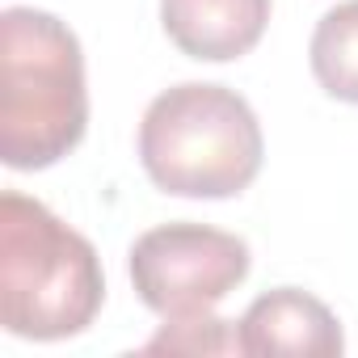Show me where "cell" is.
I'll return each mask as SVG.
<instances>
[{
  "label": "cell",
  "instance_id": "obj_4",
  "mask_svg": "<svg viewBox=\"0 0 358 358\" xmlns=\"http://www.w3.org/2000/svg\"><path fill=\"white\" fill-rule=\"evenodd\" d=\"M127 266L143 308H152L160 320H199L249 278L253 257L232 232L177 220L148 228L131 245Z\"/></svg>",
  "mask_w": 358,
  "mask_h": 358
},
{
  "label": "cell",
  "instance_id": "obj_2",
  "mask_svg": "<svg viewBox=\"0 0 358 358\" xmlns=\"http://www.w3.org/2000/svg\"><path fill=\"white\" fill-rule=\"evenodd\" d=\"M106 299L97 249L47 203L0 194V324L26 341L85 333Z\"/></svg>",
  "mask_w": 358,
  "mask_h": 358
},
{
  "label": "cell",
  "instance_id": "obj_1",
  "mask_svg": "<svg viewBox=\"0 0 358 358\" xmlns=\"http://www.w3.org/2000/svg\"><path fill=\"white\" fill-rule=\"evenodd\" d=\"M89 127L80 38L43 9L0 13V160L34 173L59 164Z\"/></svg>",
  "mask_w": 358,
  "mask_h": 358
},
{
  "label": "cell",
  "instance_id": "obj_7",
  "mask_svg": "<svg viewBox=\"0 0 358 358\" xmlns=\"http://www.w3.org/2000/svg\"><path fill=\"white\" fill-rule=\"evenodd\" d=\"M308 64L329 97L358 106V0H341L316 22Z\"/></svg>",
  "mask_w": 358,
  "mask_h": 358
},
{
  "label": "cell",
  "instance_id": "obj_5",
  "mask_svg": "<svg viewBox=\"0 0 358 358\" xmlns=\"http://www.w3.org/2000/svg\"><path fill=\"white\" fill-rule=\"evenodd\" d=\"M245 354H291V358H337L345 350L341 320L316 295L299 287H274L241 316Z\"/></svg>",
  "mask_w": 358,
  "mask_h": 358
},
{
  "label": "cell",
  "instance_id": "obj_3",
  "mask_svg": "<svg viewBox=\"0 0 358 358\" xmlns=\"http://www.w3.org/2000/svg\"><path fill=\"white\" fill-rule=\"evenodd\" d=\"M262 160V122L228 85L186 80L143 110L139 164L173 199H232L253 186Z\"/></svg>",
  "mask_w": 358,
  "mask_h": 358
},
{
  "label": "cell",
  "instance_id": "obj_6",
  "mask_svg": "<svg viewBox=\"0 0 358 358\" xmlns=\"http://www.w3.org/2000/svg\"><path fill=\"white\" fill-rule=\"evenodd\" d=\"M270 9L274 0H160V26L182 55L228 64L262 43Z\"/></svg>",
  "mask_w": 358,
  "mask_h": 358
},
{
  "label": "cell",
  "instance_id": "obj_8",
  "mask_svg": "<svg viewBox=\"0 0 358 358\" xmlns=\"http://www.w3.org/2000/svg\"><path fill=\"white\" fill-rule=\"evenodd\" d=\"M241 320L199 316V320H164L160 333L143 345V354H245Z\"/></svg>",
  "mask_w": 358,
  "mask_h": 358
}]
</instances>
